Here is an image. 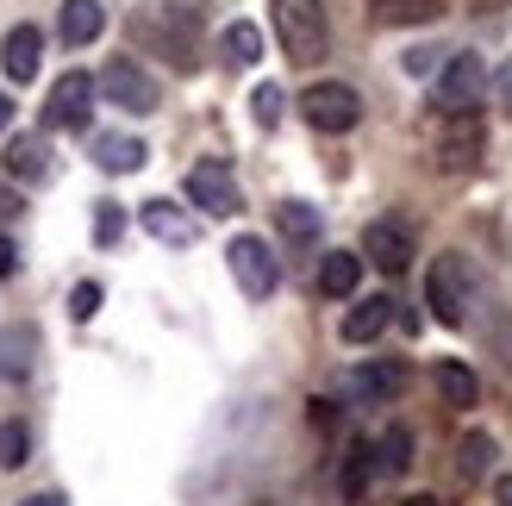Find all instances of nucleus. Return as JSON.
<instances>
[{
	"label": "nucleus",
	"instance_id": "1",
	"mask_svg": "<svg viewBox=\"0 0 512 506\" xmlns=\"http://www.w3.org/2000/svg\"><path fill=\"white\" fill-rule=\"evenodd\" d=\"M275 38L288 50V63H319L325 57V7L319 0H269Z\"/></svg>",
	"mask_w": 512,
	"mask_h": 506
},
{
	"label": "nucleus",
	"instance_id": "2",
	"mask_svg": "<svg viewBox=\"0 0 512 506\" xmlns=\"http://www.w3.org/2000/svg\"><path fill=\"white\" fill-rule=\"evenodd\" d=\"M425 307L438 313L444 325H463L475 307V282H469V263L463 257H438L425 275Z\"/></svg>",
	"mask_w": 512,
	"mask_h": 506
},
{
	"label": "nucleus",
	"instance_id": "3",
	"mask_svg": "<svg viewBox=\"0 0 512 506\" xmlns=\"http://www.w3.org/2000/svg\"><path fill=\"white\" fill-rule=\"evenodd\" d=\"M300 113L313 132H350L356 119H363V94L344 88V82H313L300 94Z\"/></svg>",
	"mask_w": 512,
	"mask_h": 506
},
{
	"label": "nucleus",
	"instance_id": "4",
	"mask_svg": "<svg viewBox=\"0 0 512 506\" xmlns=\"http://www.w3.org/2000/svg\"><path fill=\"white\" fill-rule=\"evenodd\" d=\"M100 94H107L113 107H125V113H157V100H163L157 75L138 69L132 57H113L107 69H100Z\"/></svg>",
	"mask_w": 512,
	"mask_h": 506
},
{
	"label": "nucleus",
	"instance_id": "5",
	"mask_svg": "<svg viewBox=\"0 0 512 506\" xmlns=\"http://www.w3.org/2000/svg\"><path fill=\"white\" fill-rule=\"evenodd\" d=\"M94 75H82V69H69L57 88H50V100H44V125L50 132H82L88 125V113H94Z\"/></svg>",
	"mask_w": 512,
	"mask_h": 506
},
{
	"label": "nucleus",
	"instance_id": "6",
	"mask_svg": "<svg viewBox=\"0 0 512 506\" xmlns=\"http://www.w3.org/2000/svg\"><path fill=\"white\" fill-rule=\"evenodd\" d=\"M225 263H232V275H238V288L250 294V300H269L275 294V282H281V269H275V257H269V244L263 238H232V250H225Z\"/></svg>",
	"mask_w": 512,
	"mask_h": 506
},
{
	"label": "nucleus",
	"instance_id": "7",
	"mask_svg": "<svg viewBox=\"0 0 512 506\" xmlns=\"http://www.w3.org/2000/svg\"><path fill=\"white\" fill-rule=\"evenodd\" d=\"M188 200H194L200 213H213V219H225V213L244 207L238 182H232V169H225V163H194L188 169Z\"/></svg>",
	"mask_w": 512,
	"mask_h": 506
},
{
	"label": "nucleus",
	"instance_id": "8",
	"mask_svg": "<svg viewBox=\"0 0 512 506\" xmlns=\"http://www.w3.org/2000/svg\"><path fill=\"white\" fill-rule=\"evenodd\" d=\"M363 257L381 263L388 275H400L406 263H413V232H406L400 219H375L369 232H363Z\"/></svg>",
	"mask_w": 512,
	"mask_h": 506
},
{
	"label": "nucleus",
	"instance_id": "9",
	"mask_svg": "<svg viewBox=\"0 0 512 506\" xmlns=\"http://www.w3.org/2000/svg\"><path fill=\"white\" fill-rule=\"evenodd\" d=\"M475 100H481V57H450L444 69V82H438V113H475Z\"/></svg>",
	"mask_w": 512,
	"mask_h": 506
},
{
	"label": "nucleus",
	"instance_id": "10",
	"mask_svg": "<svg viewBox=\"0 0 512 506\" xmlns=\"http://www.w3.org/2000/svg\"><path fill=\"white\" fill-rule=\"evenodd\" d=\"M38 57H44V32H38V25H13L7 44H0V69H7V82H32Z\"/></svg>",
	"mask_w": 512,
	"mask_h": 506
},
{
	"label": "nucleus",
	"instance_id": "11",
	"mask_svg": "<svg viewBox=\"0 0 512 506\" xmlns=\"http://www.w3.org/2000/svg\"><path fill=\"white\" fill-rule=\"evenodd\" d=\"M438 150H444V169H469V163L481 157V119H475V113H450Z\"/></svg>",
	"mask_w": 512,
	"mask_h": 506
},
{
	"label": "nucleus",
	"instance_id": "12",
	"mask_svg": "<svg viewBox=\"0 0 512 506\" xmlns=\"http://www.w3.org/2000/svg\"><path fill=\"white\" fill-rule=\"evenodd\" d=\"M388 319H394V300L388 294H369V300H356V307L344 313V338L350 344H369V338L388 332Z\"/></svg>",
	"mask_w": 512,
	"mask_h": 506
},
{
	"label": "nucleus",
	"instance_id": "13",
	"mask_svg": "<svg viewBox=\"0 0 512 506\" xmlns=\"http://www.w3.org/2000/svg\"><path fill=\"white\" fill-rule=\"evenodd\" d=\"M144 232H150V238H163V244H194V238H200V225H194L182 207H169V200H150V207H144Z\"/></svg>",
	"mask_w": 512,
	"mask_h": 506
},
{
	"label": "nucleus",
	"instance_id": "14",
	"mask_svg": "<svg viewBox=\"0 0 512 506\" xmlns=\"http://www.w3.org/2000/svg\"><path fill=\"white\" fill-rule=\"evenodd\" d=\"M144 157H150V150H144L138 138H125V132L94 138V163L107 169V175H132V169H144Z\"/></svg>",
	"mask_w": 512,
	"mask_h": 506
},
{
	"label": "nucleus",
	"instance_id": "15",
	"mask_svg": "<svg viewBox=\"0 0 512 506\" xmlns=\"http://www.w3.org/2000/svg\"><path fill=\"white\" fill-rule=\"evenodd\" d=\"M100 25H107L100 0H63V19H57L63 44H94V38H100Z\"/></svg>",
	"mask_w": 512,
	"mask_h": 506
},
{
	"label": "nucleus",
	"instance_id": "16",
	"mask_svg": "<svg viewBox=\"0 0 512 506\" xmlns=\"http://www.w3.org/2000/svg\"><path fill=\"white\" fill-rule=\"evenodd\" d=\"M444 13V0H369L375 25H431Z\"/></svg>",
	"mask_w": 512,
	"mask_h": 506
},
{
	"label": "nucleus",
	"instance_id": "17",
	"mask_svg": "<svg viewBox=\"0 0 512 506\" xmlns=\"http://www.w3.org/2000/svg\"><path fill=\"white\" fill-rule=\"evenodd\" d=\"M431 382H438V394H444V407H475V394H481V382H475V369L469 363H438L431 369Z\"/></svg>",
	"mask_w": 512,
	"mask_h": 506
},
{
	"label": "nucleus",
	"instance_id": "18",
	"mask_svg": "<svg viewBox=\"0 0 512 506\" xmlns=\"http://www.w3.org/2000/svg\"><path fill=\"white\" fill-rule=\"evenodd\" d=\"M32 350H38V338L25 332V325L0 332V382H25V375H32Z\"/></svg>",
	"mask_w": 512,
	"mask_h": 506
},
{
	"label": "nucleus",
	"instance_id": "19",
	"mask_svg": "<svg viewBox=\"0 0 512 506\" xmlns=\"http://www.w3.org/2000/svg\"><path fill=\"white\" fill-rule=\"evenodd\" d=\"M7 175H13V182H44V175H50L44 138H13L7 144Z\"/></svg>",
	"mask_w": 512,
	"mask_h": 506
},
{
	"label": "nucleus",
	"instance_id": "20",
	"mask_svg": "<svg viewBox=\"0 0 512 506\" xmlns=\"http://www.w3.org/2000/svg\"><path fill=\"white\" fill-rule=\"evenodd\" d=\"M356 275H363V257H350V250H331V257L319 263V288H325L331 300H344V294H356Z\"/></svg>",
	"mask_w": 512,
	"mask_h": 506
},
{
	"label": "nucleus",
	"instance_id": "21",
	"mask_svg": "<svg viewBox=\"0 0 512 506\" xmlns=\"http://www.w3.org/2000/svg\"><path fill=\"white\" fill-rule=\"evenodd\" d=\"M219 50H225V63H232V69H250L256 57H263V32H256L250 19H238V25H225Z\"/></svg>",
	"mask_w": 512,
	"mask_h": 506
},
{
	"label": "nucleus",
	"instance_id": "22",
	"mask_svg": "<svg viewBox=\"0 0 512 506\" xmlns=\"http://www.w3.org/2000/svg\"><path fill=\"white\" fill-rule=\"evenodd\" d=\"M406 388V369L400 363H369V369H356V394H369V400H394Z\"/></svg>",
	"mask_w": 512,
	"mask_h": 506
},
{
	"label": "nucleus",
	"instance_id": "23",
	"mask_svg": "<svg viewBox=\"0 0 512 506\" xmlns=\"http://www.w3.org/2000/svg\"><path fill=\"white\" fill-rule=\"evenodd\" d=\"M375 475H381V457H375V444H356V450H350V463H344V500H363Z\"/></svg>",
	"mask_w": 512,
	"mask_h": 506
},
{
	"label": "nucleus",
	"instance_id": "24",
	"mask_svg": "<svg viewBox=\"0 0 512 506\" xmlns=\"http://www.w3.org/2000/svg\"><path fill=\"white\" fill-rule=\"evenodd\" d=\"M375 457H381V475H406L413 469V432H406V425H388L381 444H375Z\"/></svg>",
	"mask_w": 512,
	"mask_h": 506
},
{
	"label": "nucleus",
	"instance_id": "25",
	"mask_svg": "<svg viewBox=\"0 0 512 506\" xmlns=\"http://www.w3.org/2000/svg\"><path fill=\"white\" fill-rule=\"evenodd\" d=\"M275 225H281V232H288V238H319V213L313 207H306V200H281V207H275Z\"/></svg>",
	"mask_w": 512,
	"mask_h": 506
},
{
	"label": "nucleus",
	"instance_id": "26",
	"mask_svg": "<svg viewBox=\"0 0 512 506\" xmlns=\"http://www.w3.org/2000/svg\"><path fill=\"white\" fill-rule=\"evenodd\" d=\"M25 450H32V432L25 425H0V469H19Z\"/></svg>",
	"mask_w": 512,
	"mask_h": 506
},
{
	"label": "nucleus",
	"instance_id": "27",
	"mask_svg": "<svg viewBox=\"0 0 512 506\" xmlns=\"http://www.w3.org/2000/svg\"><path fill=\"white\" fill-rule=\"evenodd\" d=\"M494 463V438H481V432H469L463 438V463H456V469H463V475H481V469H488Z\"/></svg>",
	"mask_w": 512,
	"mask_h": 506
},
{
	"label": "nucleus",
	"instance_id": "28",
	"mask_svg": "<svg viewBox=\"0 0 512 506\" xmlns=\"http://www.w3.org/2000/svg\"><path fill=\"white\" fill-rule=\"evenodd\" d=\"M281 107H288V100H281V88H275V82H263V88L250 94V113H256V125H275V119H281Z\"/></svg>",
	"mask_w": 512,
	"mask_h": 506
},
{
	"label": "nucleus",
	"instance_id": "29",
	"mask_svg": "<svg viewBox=\"0 0 512 506\" xmlns=\"http://www.w3.org/2000/svg\"><path fill=\"white\" fill-rule=\"evenodd\" d=\"M119 232H125V213H119V207H100V213H94V238H100V244H119Z\"/></svg>",
	"mask_w": 512,
	"mask_h": 506
},
{
	"label": "nucleus",
	"instance_id": "30",
	"mask_svg": "<svg viewBox=\"0 0 512 506\" xmlns=\"http://www.w3.org/2000/svg\"><path fill=\"white\" fill-rule=\"evenodd\" d=\"M69 313H75V319H94V313H100V282H82V288H75V294H69Z\"/></svg>",
	"mask_w": 512,
	"mask_h": 506
},
{
	"label": "nucleus",
	"instance_id": "31",
	"mask_svg": "<svg viewBox=\"0 0 512 506\" xmlns=\"http://www.w3.org/2000/svg\"><path fill=\"white\" fill-rule=\"evenodd\" d=\"M494 94H500V107L512 113V63H500V69H494Z\"/></svg>",
	"mask_w": 512,
	"mask_h": 506
},
{
	"label": "nucleus",
	"instance_id": "32",
	"mask_svg": "<svg viewBox=\"0 0 512 506\" xmlns=\"http://www.w3.org/2000/svg\"><path fill=\"white\" fill-rule=\"evenodd\" d=\"M13 269H19V250H13L7 232H0V275H13Z\"/></svg>",
	"mask_w": 512,
	"mask_h": 506
},
{
	"label": "nucleus",
	"instance_id": "33",
	"mask_svg": "<svg viewBox=\"0 0 512 506\" xmlns=\"http://www.w3.org/2000/svg\"><path fill=\"white\" fill-rule=\"evenodd\" d=\"M406 75H431V50H406Z\"/></svg>",
	"mask_w": 512,
	"mask_h": 506
},
{
	"label": "nucleus",
	"instance_id": "34",
	"mask_svg": "<svg viewBox=\"0 0 512 506\" xmlns=\"http://www.w3.org/2000/svg\"><path fill=\"white\" fill-rule=\"evenodd\" d=\"M494 506H512V475H500V482H494Z\"/></svg>",
	"mask_w": 512,
	"mask_h": 506
},
{
	"label": "nucleus",
	"instance_id": "35",
	"mask_svg": "<svg viewBox=\"0 0 512 506\" xmlns=\"http://www.w3.org/2000/svg\"><path fill=\"white\" fill-rule=\"evenodd\" d=\"M7 213H19V194H13V188H0V219H7Z\"/></svg>",
	"mask_w": 512,
	"mask_h": 506
},
{
	"label": "nucleus",
	"instance_id": "36",
	"mask_svg": "<svg viewBox=\"0 0 512 506\" xmlns=\"http://www.w3.org/2000/svg\"><path fill=\"white\" fill-rule=\"evenodd\" d=\"M7 125H13V100L0 94V132H7Z\"/></svg>",
	"mask_w": 512,
	"mask_h": 506
},
{
	"label": "nucleus",
	"instance_id": "37",
	"mask_svg": "<svg viewBox=\"0 0 512 506\" xmlns=\"http://www.w3.org/2000/svg\"><path fill=\"white\" fill-rule=\"evenodd\" d=\"M19 506H63L57 494H32V500H19Z\"/></svg>",
	"mask_w": 512,
	"mask_h": 506
},
{
	"label": "nucleus",
	"instance_id": "38",
	"mask_svg": "<svg viewBox=\"0 0 512 506\" xmlns=\"http://www.w3.org/2000/svg\"><path fill=\"white\" fill-rule=\"evenodd\" d=\"M406 506H438V500H406Z\"/></svg>",
	"mask_w": 512,
	"mask_h": 506
}]
</instances>
